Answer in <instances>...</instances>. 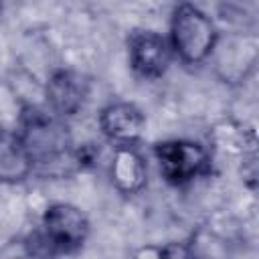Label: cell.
Listing matches in <instances>:
<instances>
[{
    "label": "cell",
    "instance_id": "1",
    "mask_svg": "<svg viewBox=\"0 0 259 259\" xmlns=\"http://www.w3.org/2000/svg\"><path fill=\"white\" fill-rule=\"evenodd\" d=\"M26 146L32 164L42 168L71 162V136L67 127L40 109H26L22 115V132L18 134Z\"/></svg>",
    "mask_w": 259,
    "mask_h": 259
},
{
    "label": "cell",
    "instance_id": "2",
    "mask_svg": "<svg viewBox=\"0 0 259 259\" xmlns=\"http://www.w3.org/2000/svg\"><path fill=\"white\" fill-rule=\"evenodd\" d=\"M89 225L83 212L71 204H53L47 208L42 219V231L32 237L30 253L36 255H53V253H67L83 245L87 237Z\"/></svg>",
    "mask_w": 259,
    "mask_h": 259
},
{
    "label": "cell",
    "instance_id": "3",
    "mask_svg": "<svg viewBox=\"0 0 259 259\" xmlns=\"http://www.w3.org/2000/svg\"><path fill=\"white\" fill-rule=\"evenodd\" d=\"M172 42L186 63H198L214 45V28L198 8L184 4L172 20Z\"/></svg>",
    "mask_w": 259,
    "mask_h": 259
},
{
    "label": "cell",
    "instance_id": "4",
    "mask_svg": "<svg viewBox=\"0 0 259 259\" xmlns=\"http://www.w3.org/2000/svg\"><path fill=\"white\" fill-rule=\"evenodd\" d=\"M156 158L160 162V170L164 178L172 184H186L192 178L204 174L208 168L206 152L198 144L184 140L158 144Z\"/></svg>",
    "mask_w": 259,
    "mask_h": 259
},
{
    "label": "cell",
    "instance_id": "5",
    "mask_svg": "<svg viewBox=\"0 0 259 259\" xmlns=\"http://www.w3.org/2000/svg\"><path fill=\"white\" fill-rule=\"evenodd\" d=\"M132 67L144 77H160L170 63V49L156 32H138L130 40Z\"/></svg>",
    "mask_w": 259,
    "mask_h": 259
},
{
    "label": "cell",
    "instance_id": "6",
    "mask_svg": "<svg viewBox=\"0 0 259 259\" xmlns=\"http://www.w3.org/2000/svg\"><path fill=\"white\" fill-rule=\"evenodd\" d=\"M101 130L115 142L132 144L140 138L144 127L142 111L132 103H111L101 111Z\"/></svg>",
    "mask_w": 259,
    "mask_h": 259
},
{
    "label": "cell",
    "instance_id": "7",
    "mask_svg": "<svg viewBox=\"0 0 259 259\" xmlns=\"http://www.w3.org/2000/svg\"><path fill=\"white\" fill-rule=\"evenodd\" d=\"M87 95V83L81 75L73 71H59L51 77L47 85V97L51 101V107L61 115L75 113Z\"/></svg>",
    "mask_w": 259,
    "mask_h": 259
},
{
    "label": "cell",
    "instance_id": "8",
    "mask_svg": "<svg viewBox=\"0 0 259 259\" xmlns=\"http://www.w3.org/2000/svg\"><path fill=\"white\" fill-rule=\"evenodd\" d=\"M32 168L26 146L18 134L0 130V182H18Z\"/></svg>",
    "mask_w": 259,
    "mask_h": 259
},
{
    "label": "cell",
    "instance_id": "9",
    "mask_svg": "<svg viewBox=\"0 0 259 259\" xmlns=\"http://www.w3.org/2000/svg\"><path fill=\"white\" fill-rule=\"evenodd\" d=\"M115 178L127 190L138 188L142 184V178H144L142 160L134 152H119L117 160H115Z\"/></svg>",
    "mask_w": 259,
    "mask_h": 259
}]
</instances>
